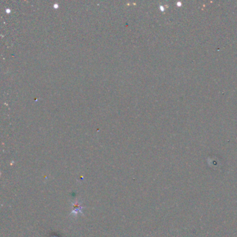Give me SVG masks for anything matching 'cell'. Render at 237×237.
Returning a JSON list of instances; mask_svg holds the SVG:
<instances>
[{
  "label": "cell",
  "mask_w": 237,
  "mask_h": 237,
  "mask_svg": "<svg viewBox=\"0 0 237 237\" xmlns=\"http://www.w3.org/2000/svg\"><path fill=\"white\" fill-rule=\"evenodd\" d=\"M72 211L71 212V215H77L78 213H81V215H83V212H82V209H83V207L81 205V203L79 202H77L75 203H72Z\"/></svg>",
  "instance_id": "obj_1"
}]
</instances>
